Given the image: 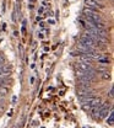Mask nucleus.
<instances>
[{"instance_id": "nucleus-1", "label": "nucleus", "mask_w": 114, "mask_h": 128, "mask_svg": "<svg viewBox=\"0 0 114 128\" xmlns=\"http://www.w3.org/2000/svg\"><path fill=\"white\" fill-rule=\"evenodd\" d=\"M81 102H85V104L90 105L91 107H93V106H99V105H101V102H102V100H101V97H93V96H88V97L83 98Z\"/></svg>"}, {"instance_id": "nucleus-2", "label": "nucleus", "mask_w": 114, "mask_h": 128, "mask_svg": "<svg viewBox=\"0 0 114 128\" xmlns=\"http://www.w3.org/2000/svg\"><path fill=\"white\" fill-rule=\"evenodd\" d=\"M76 66H77V69H80V70L85 72V73H92L93 72V69H92V66L90 64L82 63V62H79V63L76 64Z\"/></svg>"}, {"instance_id": "nucleus-3", "label": "nucleus", "mask_w": 114, "mask_h": 128, "mask_svg": "<svg viewBox=\"0 0 114 128\" xmlns=\"http://www.w3.org/2000/svg\"><path fill=\"white\" fill-rule=\"evenodd\" d=\"M85 5H86L87 8H91V9H97V8H101V9H103V8H104L103 5L98 4L96 0H85Z\"/></svg>"}, {"instance_id": "nucleus-4", "label": "nucleus", "mask_w": 114, "mask_h": 128, "mask_svg": "<svg viewBox=\"0 0 114 128\" xmlns=\"http://www.w3.org/2000/svg\"><path fill=\"white\" fill-rule=\"evenodd\" d=\"M11 69H12V66L11 65H1L0 66V73H5V74H10L11 73Z\"/></svg>"}, {"instance_id": "nucleus-5", "label": "nucleus", "mask_w": 114, "mask_h": 128, "mask_svg": "<svg viewBox=\"0 0 114 128\" xmlns=\"http://www.w3.org/2000/svg\"><path fill=\"white\" fill-rule=\"evenodd\" d=\"M7 92H9V89H7V88L0 86V96H5Z\"/></svg>"}, {"instance_id": "nucleus-6", "label": "nucleus", "mask_w": 114, "mask_h": 128, "mask_svg": "<svg viewBox=\"0 0 114 128\" xmlns=\"http://www.w3.org/2000/svg\"><path fill=\"white\" fill-rule=\"evenodd\" d=\"M102 79H104V80H109V79H111V74H109L108 72H104V73L102 74Z\"/></svg>"}, {"instance_id": "nucleus-7", "label": "nucleus", "mask_w": 114, "mask_h": 128, "mask_svg": "<svg viewBox=\"0 0 114 128\" xmlns=\"http://www.w3.org/2000/svg\"><path fill=\"white\" fill-rule=\"evenodd\" d=\"M82 108H83L85 111H88V110H91V106L87 105V104H85V102H82Z\"/></svg>"}, {"instance_id": "nucleus-8", "label": "nucleus", "mask_w": 114, "mask_h": 128, "mask_svg": "<svg viewBox=\"0 0 114 128\" xmlns=\"http://www.w3.org/2000/svg\"><path fill=\"white\" fill-rule=\"evenodd\" d=\"M101 63H108V59H99Z\"/></svg>"}, {"instance_id": "nucleus-9", "label": "nucleus", "mask_w": 114, "mask_h": 128, "mask_svg": "<svg viewBox=\"0 0 114 128\" xmlns=\"http://www.w3.org/2000/svg\"><path fill=\"white\" fill-rule=\"evenodd\" d=\"M109 96H111V97H113V89H111V91H109Z\"/></svg>"}, {"instance_id": "nucleus-10", "label": "nucleus", "mask_w": 114, "mask_h": 128, "mask_svg": "<svg viewBox=\"0 0 114 128\" xmlns=\"http://www.w3.org/2000/svg\"><path fill=\"white\" fill-rule=\"evenodd\" d=\"M30 81H31V84H33V82H34V78H33V76H31V79H30Z\"/></svg>"}, {"instance_id": "nucleus-11", "label": "nucleus", "mask_w": 114, "mask_h": 128, "mask_svg": "<svg viewBox=\"0 0 114 128\" xmlns=\"http://www.w3.org/2000/svg\"><path fill=\"white\" fill-rule=\"evenodd\" d=\"M42 12H43V8H41V9L38 10V14H42Z\"/></svg>"}, {"instance_id": "nucleus-12", "label": "nucleus", "mask_w": 114, "mask_h": 128, "mask_svg": "<svg viewBox=\"0 0 114 128\" xmlns=\"http://www.w3.org/2000/svg\"><path fill=\"white\" fill-rule=\"evenodd\" d=\"M4 111V110H2V107H0V112H2Z\"/></svg>"}]
</instances>
